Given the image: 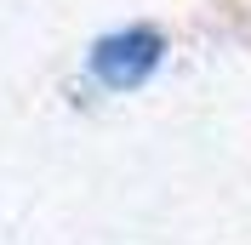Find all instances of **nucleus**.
<instances>
[{
	"instance_id": "nucleus-1",
	"label": "nucleus",
	"mask_w": 251,
	"mask_h": 245,
	"mask_svg": "<svg viewBox=\"0 0 251 245\" xmlns=\"http://www.w3.org/2000/svg\"><path fill=\"white\" fill-rule=\"evenodd\" d=\"M154 57H160V34L131 29V34H114V40L97 46V74L109 86H131V80H143L154 69Z\"/></svg>"
}]
</instances>
